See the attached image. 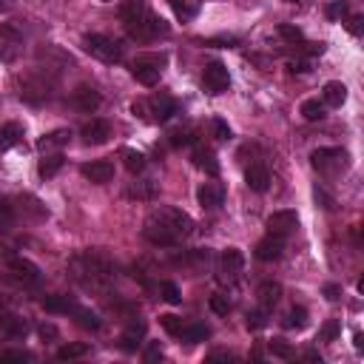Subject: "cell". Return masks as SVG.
<instances>
[{
    "mask_svg": "<svg viewBox=\"0 0 364 364\" xmlns=\"http://www.w3.org/2000/svg\"><path fill=\"white\" fill-rule=\"evenodd\" d=\"M71 267L77 271V279H83L86 284H106V282L114 279V271H117V265H114L100 251H86V254H80L77 259L71 262Z\"/></svg>",
    "mask_w": 364,
    "mask_h": 364,
    "instance_id": "6da1fadb",
    "label": "cell"
},
{
    "mask_svg": "<svg viewBox=\"0 0 364 364\" xmlns=\"http://www.w3.org/2000/svg\"><path fill=\"white\" fill-rule=\"evenodd\" d=\"M162 66H165V54H143V57H137V60L131 63V77L137 80L140 86L151 88V86L160 83Z\"/></svg>",
    "mask_w": 364,
    "mask_h": 364,
    "instance_id": "7a4b0ae2",
    "label": "cell"
},
{
    "mask_svg": "<svg viewBox=\"0 0 364 364\" xmlns=\"http://www.w3.org/2000/svg\"><path fill=\"white\" fill-rule=\"evenodd\" d=\"M83 49L103 63H120L123 60V46L117 40H111L108 34H86Z\"/></svg>",
    "mask_w": 364,
    "mask_h": 364,
    "instance_id": "3957f363",
    "label": "cell"
},
{
    "mask_svg": "<svg viewBox=\"0 0 364 364\" xmlns=\"http://www.w3.org/2000/svg\"><path fill=\"white\" fill-rule=\"evenodd\" d=\"M125 29H128V34L134 37V40H140V43L157 40V37H165L168 34V23L162 21L160 14H154V12H148L145 17H140L137 23H128Z\"/></svg>",
    "mask_w": 364,
    "mask_h": 364,
    "instance_id": "277c9868",
    "label": "cell"
},
{
    "mask_svg": "<svg viewBox=\"0 0 364 364\" xmlns=\"http://www.w3.org/2000/svg\"><path fill=\"white\" fill-rule=\"evenodd\" d=\"M23 51V34L14 23H0V63H14Z\"/></svg>",
    "mask_w": 364,
    "mask_h": 364,
    "instance_id": "5b68a950",
    "label": "cell"
},
{
    "mask_svg": "<svg viewBox=\"0 0 364 364\" xmlns=\"http://www.w3.org/2000/svg\"><path fill=\"white\" fill-rule=\"evenodd\" d=\"M154 217L160 222H165L168 231L174 234L177 239H182V236H188L191 231H194V219H191L185 210H180V208H160V210H154Z\"/></svg>",
    "mask_w": 364,
    "mask_h": 364,
    "instance_id": "8992f818",
    "label": "cell"
},
{
    "mask_svg": "<svg viewBox=\"0 0 364 364\" xmlns=\"http://www.w3.org/2000/svg\"><path fill=\"white\" fill-rule=\"evenodd\" d=\"M202 86L208 94H222V91H228V86H231V74H228V69L222 63L214 60L202 71Z\"/></svg>",
    "mask_w": 364,
    "mask_h": 364,
    "instance_id": "52a82bcc",
    "label": "cell"
},
{
    "mask_svg": "<svg viewBox=\"0 0 364 364\" xmlns=\"http://www.w3.org/2000/svg\"><path fill=\"white\" fill-rule=\"evenodd\" d=\"M311 162L319 171H339L348 165V151L344 148H316L311 154Z\"/></svg>",
    "mask_w": 364,
    "mask_h": 364,
    "instance_id": "ba28073f",
    "label": "cell"
},
{
    "mask_svg": "<svg viewBox=\"0 0 364 364\" xmlns=\"http://www.w3.org/2000/svg\"><path fill=\"white\" fill-rule=\"evenodd\" d=\"M143 236L151 242V245H157V247H171V245H177L180 239L168 231V225L165 222H160L154 214H151L148 219H145V228H143Z\"/></svg>",
    "mask_w": 364,
    "mask_h": 364,
    "instance_id": "9c48e42d",
    "label": "cell"
},
{
    "mask_svg": "<svg viewBox=\"0 0 364 364\" xmlns=\"http://www.w3.org/2000/svg\"><path fill=\"white\" fill-rule=\"evenodd\" d=\"M51 97V86H49V80H43V77H26L23 83H21V100H26V103H32V106H40V103H46Z\"/></svg>",
    "mask_w": 364,
    "mask_h": 364,
    "instance_id": "30bf717a",
    "label": "cell"
},
{
    "mask_svg": "<svg viewBox=\"0 0 364 364\" xmlns=\"http://www.w3.org/2000/svg\"><path fill=\"white\" fill-rule=\"evenodd\" d=\"M242 267H245V254L239 251V247H228V251H222V256H219V279L222 282L239 279Z\"/></svg>",
    "mask_w": 364,
    "mask_h": 364,
    "instance_id": "8fae6325",
    "label": "cell"
},
{
    "mask_svg": "<svg viewBox=\"0 0 364 364\" xmlns=\"http://www.w3.org/2000/svg\"><path fill=\"white\" fill-rule=\"evenodd\" d=\"M296 228H299V214H296V210H274V214L267 217V231L276 234V236L293 234Z\"/></svg>",
    "mask_w": 364,
    "mask_h": 364,
    "instance_id": "7c38bea8",
    "label": "cell"
},
{
    "mask_svg": "<svg viewBox=\"0 0 364 364\" xmlns=\"http://www.w3.org/2000/svg\"><path fill=\"white\" fill-rule=\"evenodd\" d=\"M80 174H83L88 182H94V185H106V182L114 180V162H108V160L86 162V165L80 168Z\"/></svg>",
    "mask_w": 364,
    "mask_h": 364,
    "instance_id": "4fadbf2b",
    "label": "cell"
},
{
    "mask_svg": "<svg viewBox=\"0 0 364 364\" xmlns=\"http://www.w3.org/2000/svg\"><path fill=\"white\" fill-rule=\"evenodd\" d=\"M71 103H74V108L83 111V114H94V111L100 108L103 97H100V91H97V88H91V86H80L77 91L71 94Z\"/></svg>",
    "mask_w": 364,
    "mask_h": 364,
    "instance_id": "5bb4252c",
    "label": "cell"
},
{
    "mask_svg": "<svg viewBox=\"0 0 364 364\" xmlns=\"http://www.w3.org/2000/svg\"><path fill=\"white\" fill-rule=\"evenodd\" d=\"M9 271L21 282H26V284H37V282H40V267H37L34 262H29V259H23V256H12L9 259Z\"/></svg>",
    "mask_w": 364,
    "mask_h": 364,
    "instance_id": "9a60e30c",
    "label": "cell"
},
{
    "mask_svg": "<svg viewBox=\"0 0 364 364\" xmlns=\"http://www.w3.org/2000/svg\"><path fill=\"white\" fill-rule=\"evenodd\" d=\"M69 140H71L69 128L49 131V134H43V137L37 140V151H40V154H54V151H60L63 145H69Z\"/></svg>",
    "mask_w": 364,
    "mask_h": 364,
    "instance_id": "2e32d148",
    "label": "cell"
},
{
    "mask_svg": "<svg viewBox=\"0 0 364 364\" xmlns=\"http://www.w3.org/2000/svg\"><path fill=\"white\" fill-rule=\"evenodd\" d=\"M80 137H83L88 145H103V143H108V137H111V125H108L106 120H91V123H86V125L80 128Z\"/></svg>",
    "mask_w": 364,
    "mask_h": 364,
    "instance_id": "e0dca14e",
    "label": "cell"
},
{
    "mask_svg": "<svg viewBox=\"0 0 364 364\" xmlns=\"http://www.w3.org/2000/svg\"><path fill=\"white\" fill-rule=\"evenodd\" d=\"M284 251V236H276V234H267L259 245H256V259L262 262H276Z\"/></svg>",
    "mask_w": 364,
    "mask_h": 364,
    "instance_id": "ac0fdd59",
    "label": "cell"
},
{
    "mask_svg": "<svg viewBox=\"0 0 364 364\" xmlns=\"http://www.w3.org/2000/svg\"><path fill=\"white\" fill-rule=\"evenodd\" d=\"M245 182L251 191H256V194H265V191L271 188V171H267L262 162H254L245 171Z\"/></svg>",
    "mask_w": 364,
    "mask_h": 364,
    "instance_id": "d6986e66",
    "label": "cell"
},
{
    "mask_svg": "<svg viewBox=\"0 0 364 364\" xmlns=\"http://www.w3.org/2000/svg\"><path fill=\"white\" fill-rule=\"evenodd\" d=\"M197 199H199L202 208L214 210V208H219V205L225 202V191H222V185H217V182H202V185L197 188Z\"/></svg>",
    "mask_w": 364,
    "mask_h": 364,
    "instance_id": "ffe728a7",
    "label": "cell"
},
{
    "mask_svg": "<svg viewBox=\"0 0 364 364\" xmlns=\"http://www.w3.org/2000/svg\"><path fill=\"white\" fill-rule=\"evenodd\" d=\"M256 299H259V304H262V311L267 313V311H274L276 304H279V299H282V284L279 282H262L259 284V291H256Z\"/></svg>",
    "mask_w": 364,
    "mask_h": 364,
    "instance_id": "44dd1931",
    "label": "cell"
},
{
    "mask_svg": "<svg viewBox=\"0 0 364 364\" xmlns=\"http://www.w3.org/2000/svg\"><path fill=\"white\" fill-rule=\"evenodd\" d=\"M344 100H348V86L339 83V80H330V83H324L321 88V103L324 106H330V108H341Z\"/></svg>",
    "mask_w": 364,
    "mask_h": 364,
    "instance_id": "7402d4cb",
    "label": "cell"
},
{
    "mask_svg": "<svg viewBox=\"0 0 364 364\" xmlns=\"http://www.w3.org/2000/svg\"><path fill=\"white\" fill-rule=\"evenodd\" d=\"M143 339H145V324L143 321H131L128 328H125V333L120 336V348L125 353H134L143 344Z\"/></svg>",
    "mask_w": 364,
    "mask_h": 364,
    "instance_id": "603a6c76",
    "label": "cell"
},
{
    "mask_svg": "<svg viewBox=\"0 0 364 364\" xmlns=\"http://www.w3.org/2000/svg\"><path fill=\"white\" fill-rule=\"evenodd\" d=\"M148 114H151V120H154V123H165L171 114H177V103L162 94V97H154L148 103Z\"/></svg>",
    "mask_w": 364,
    "mask_h": 364,
    "instance_id": "cb8c5ba5",
    "label": "cell"
},
{
    "mask_svg": "<svg viewBox=\"0 0 364 364\" xmlns=\"http://www.w3.org/2000/svg\"><path fill=\"white\" fill-rule=\"evenodd\" d=\"M151 9H148V0H123V6H120V17H123V23H137L140 17H145Z\"/></svg>",
    "mask_w": 364,
    "mask_h": 364,
    "instance_id": "d4e9b609",
    "label": "cell"
},
{
    "mask_svg": "<svg viewBox=\"0 0 364 364\" xmlns=\"http://www.w3.org/2000/svg\"><path fill=\"white\" fill-rule=\"evenodd\" d=\"M194 165L197 168H202L205 174H210V177H217L219 174V162H217V154L210 148H194Z\"/></svg>",
    "mask_w": 364,
    "mask_h": 364,
    "instance_id": "484cf974",
    "label": "cell"
},
{
    "mask_svg": "<svg viewBox=\"0 0 364 364\" xmlns=\"http://www.w3.org/2000/svg\"><path fill=\"white\" fill-rule=\"evenodd\" d=\"M23 140V125L21 123H6L0 125V151H9Z\"/></svg>",
    "mask_w": 364,
    "mask_h": 364,
    "instance_id": "4316f807",
    "label": "cell"
},
{
    "mask_svg": "<svg viewBox=\"0 0 364 364\" xmlns=\"http://www.w3.org/2000/svg\"><path fill=\"white\" fill-rule=\"evenodd\" d=\"M63 162H66V160H63L60 151H54V154H46V157L40 160V165H37V174H40L43 180H51L57 171L63 168Z\"/></svg>",
    "mask_w": 364,
    "mask_h": 364,
    "instance_id": "83f0119b",
    "label": "cell"
},
{
    "mask_svg": "<svg viewBox=\"0 0 364 364\" xmlns=\"http://www.w3.org/2000/svg\"><path fill=\"white\" fill-rule=\"evenodd\" d=\"M0 328H3V333H6L9 339H23V336L29 333V324H26V319H21V316H3Z\"/></svg>",
    "mask_w": 364,
    "mask_h": 364,
    "instance_id": "f1b7e54d",
    "label": "cell"
},
{
    "mask_svg": "<svg viewBox=\"0 0 364 364\" xmlns=\"http://www.w3.org/2000/svg\"><path fill=\"white\" fill-rule=\"evenodd\" d=\"M210 336V328L208 324H188V328H182L180 339L188 341V344H197V341H205Z\"/></svg>",
    "mask_w": 364,
    "mask_h": 364,
    "instance_id": "f546056e",
    "label": "cell"
},
{
    "mask_svg": "<svg viewBox=\"0 0 364 364\" xmlns=\"http://www.w3.org/2000/svg\"><path fill=\"white\" fill-rule=\"evenodd\" d=\"M324 106L321 100H304L302 103V117L308 120V123H319V120H324Z\"/></svg>",
    "mask_w": 364,
    "mask_h": 364,
    "instance_id": "4dcf8cb0",
    "label": "cell"
},
{
    "mask_svg": "<svg viewBox=\"0 0 364 364\" xmlns=\"http://www.w3.org/2000/svg\"><path fill=\"white\" fill-rule=\"evenodd\" d=\"M123 162H125V168L131 171V174H140V171L145 168V154L143 151H134V148H123Z\"/></svg>",
    "mask_w": 364,
    "mask_h": 364,
    "instance_id": "1f68e13d",
    "label": "cell"
},
{
    "mask_svg": "<svg viewBox=\"0 0 364 364\" xmlns=\"http://www.w3.org/2000/svg\"><path fill=\"white\" fill-rule=\"evenodd\" d=\"M43 308H46L49 313H71L74 304L69 302V296H46V299H43Z\"/></svg>",
    "mask_w": 364,
    "mask_h": 364,
    "instance_id": "d6a6232c",
    "label": "cell"
},
{
    "mask_svg": "<svg viewBox=\"0 0 364 364\" xmlns=\"http://www.w3.org/2000/svg\"><path fill=\"white\" fill-rule=\"evenodd\" d=\"M88 353V344H63L60 350H57V359L60 361H71V359H83Z\"/></svg>",
    "mask_w": 364,
    "mask_h": 364,
    "instance_id": "836d02e7",
    "label": "cell"
},
{
    "mask_svg": "<svg viewBox=\"0 0 364 364\" xmlns=\"http://www.w3.org/2000/svg\"><path fill=\"white\" fill-rule=\"evenodd\" d=\"M284 328H291V330L308 328V311H304V308H291V313H287V319H284Z\"/></svg>",
    "mask_w": 364,
    "mask_h": 364,
    "instance_id": "e575fe53",
    "label": "cell"
},
{
    "mask_svg": "<svg viewBox=\"0 0 364 364\" xmlns=\"http://www.w3.org/2000/svg\"><path fill=\"white\" fill-rule=\"evenodd\" d=\"M160 296H162L168 304H180V302H182V293H180L177 282H171V279L160 282Z\"/></svg>",
    "mask_w": 364,
    "mask_h": 364,
    "instance_id": "d590c367",
    "label": "cell"
},
{
    "mask_svg": "<svg viewBox=\"0 0 364 364\" xmlns=\"http://www.w3.org/2000/svg\"><path fill=\"white\" fill-rule=\"evenodd\" d=\"M71 313L77 316V321L83 324V328H88V330H100V324H103V321H100L97 313H91V311H86V308H74Z\"/></svg>",
    "mask_w": 364,
    "mask_h": 364,
    "instance_id": "8d00e7d4",
    "label": "cell"
},
{
    "mask_svg": "<svg viewBox=\"0 0 364 364\" xmlns=\"http://www.w3.org/2000/svg\"><path fill=\"white\" fill-rule=\"evenodd\" d=\"M12 222H14V205L12 199L0 197V231H9Z\"/></svg>",
    "mask_w": 364,
    "mask_h": 364,
    "instance_id": "74e56055",
    "label": "cell"
},
{
    "mask_svg": "<svg viewBox=\"0 0 364 364\" xmlns=\"http://www.w3.org/2000/svg\"><path fill=\"white\" fill-rule=\"evenodd\" d=\"M160 324H162V330L168 333V336H180L182 333V319L180 316H174V313H165V316H160Z\"/></svg>",
    "mask_w": 364,
    "mask_h": 364,
    "instance_id": "f35d334b",
    "label": "cell"
},
{
    "mask_svg": "<svg viewBox=\"0 0 364 364\" xmlns=\"http://www.w3.org/2000/svg\"><path fill=\"white\" fill-rule=\"evenodd\" d=\"M348 14H350L348 0H330V3H328V17H330V21H344Z\"/></svg>",
    "mask_w": 364,
    "mask_h": 364,
    "instance_id": "ab89813d",
    "label": "cell"
},
{
    "mask_svg": "<svg viewBox=\"0 0 364 364\" xmlns=\"http://www.w3.org/2000/svg\"><path fill=\"white\" fill-rule=\"evenodd\" d=\"M210 311L217 316H228L231 313V302H228V296H222V293H214L210 296Z\"/></svg>",
    "mask_w": 364,
    "mask_h": 364,
    "instance_id": "60d3db41",
    "label": "cell"
},
{
    "mask_svg": "<svg viewBox=\"0 0 364 364\" xmlns=\"http://www.w3.org/2000/svg\"><path fill=\"white\" fill-rule=\"evenodd\" d=\"M279 34L284 37L287 43H299L302 37H304V34H302V29H299V26H293V23H279Z\"/></svg>",
    "mask_w": 364,
    "mask_h": 364,
    "instance_id": "b9f144b4",
    "label": "cell"
},
{
    "mask_svg": "<svg viewBox=\"0 0 364 364\" xmlns=\"http://www.w3.org/2000/svg\"><path fill=\"white\" fill-rule=\"evenodd\" d=\"M154 191H157V182H154V180H145V182H137V185H134L131 194L140 197V199H148V197H154Z\"/></svg>",
    "mask_w": 364,
    "mask_h": 364,
    "instance_id": "7bdbcfd3",
    "label": "cell"
},
{
    "mask_svg": "<svg viewBox=\"0 0 364 364\" xmlns=\"http://www.w3.org/2000/svg\"><path fill=\"white\" fill-rule=\"evenodd\" d=\"M171 9H174L177 17H182V21H191V17L197 14V6H188L185 0H171Z\"/></svg>",
    "mask_w": 364,
    "mask_h": 364,
    "instance_id": "ee69618b",
    "label": "cell"
},
{
    "mask_svg": "<svg viewBox=\"0 0 364 364\" xmlns=\"http://www.w3.org/2000/svg\"><path fill=\"white\" fill-rule=\"evenodd\" d=\"M271 353L279 356V359H291V356H293V348H291V344H287L284 339H274V341H271Z\"/></svg>",
    "mask_w": 364,
    "mask_h": 364,
    "instance_id": "f6af8a7d",
    "label": "cell"
},
{
    "mask_svg": "<svg viewBox=\"0 0 364 364\" xmlns=\"http://www.w3.org/2000/svg\"><path fill=\"white\" fill-rule=\"evenodd\" d=\"M210 128H214V137H217V140H222V143H225V140H231V125H228L225 120L217 117L214 123H210Z\"/></svg>",
    "mask_w": 364,
    "mask_h": 364,
    "instance_id": "bcb514c9",
    "label": "cell"
},
{
    "mask_svg": "<svg viewBox=\"0 0 364 364\" xmlns=\"http://www.w3.org/2000/svg\"><path fill=\"white\" fill-rule=\"evenodd\" d=\"M245 324L251 330H262L265 328V311H251V313L245 316Z\"/></svg>",
    "mask_w": 364,
    "mask_h": 364,
    "instance_id": "7dc6e473",
    "label": "cell"
},
{
    "mask_svg": "<svg viewBox=\"0 0 364 364\" xmlns=\"http://www.w3.org/2000/svg\"><path fill=\"white\" fill-rule=\"evenodd\" d=\"M32 353L26 350H0V361H29Z\"/></svg>",
    "mask_w": 364,
    "mask_h": 364,
    "instance_id": "c3c4849f",
    "label": "cell"
},
{
    "mask_svg": "<svg viewBox=\"0 0 364 364\" xmlns=\"http://www.w3.org/2000/svg\"><path fill=\"white\" fill-rule=\"evenodd\" d=\"M148 364H154V361H160L162 359V348H160V341H151L148 348H145V356H143Z\"/></svg>",
    "mask_w": 364,
    "mask_h": 364,
    "instance_id": "681fc988",
    "label": "cell"
},
{
    "mask_svg": "<svg viewBox=\"0 0 364 364\" xmlns=\"http://www.w3.org/2000/svg\"><path fill=\"white\" fill-rule=\"evenodd\" d=\"M361 29H364V17H361V14H353L350 21H348V32L359 37V34H361Z\"/></svg>",
    "mask_w": 364,
    "mask_h": 364,
    "instance_id": "f907efd6",
    "label": "cell"
},
{
    "mask_svg": "<svg viewBox=\"0 0 364 364\" xmlns=\"http://www.w3.org/2000/svg\"><path fill=\"white\" fill-rule=\"evenodd\" d=\"M339 336V321H328V324H324V330H321V339L324 341H333Z\"/></svg>",
    "mask_w": 364,
    "mask_h": 364,
    "instance_id": "816d5d0a",
    "label": "cell"
},
{
    "mask_svg": "<svg viewBox=\"0 0 364 364\" xmlns=\"http://www.w3.org/2000/svg\"><path fill=\"white\" fill-rule=\"evenodd\" d=\"M236 37H214V40H205V46H236Z\"/></svg>",
    "mask_w": 364,
    "mask_h": 364,
    "instance_id": "f5cc1de1",
    "label": "cell"
},
{
    "mask_svg": "<svg viewBox=\"0 0 364 364\" xmlns=\"http://www.w3.org/2000/svg\"><path fill=\"white\" fill-rule=\"evenodd\" d=\"M191 140H194V137H191V131H177L174 137H171V143H174V145H188Z\"/></svg>",
    "mask_w": 364,
    "mask_h": 364,
    "instance_id": "db71d44e",
    "label": "cell"
},
{
    "mask_svg": "<svg viewBox=\"0 0 364 364\" xmlns=\"http://www.w3.org/2000/svg\"><path fill=\"white\" fill-rule=\"evenodd\" d=\"M324 296H328V302H336L341 296V287L339 284H324Z\"/></svg>",
    "mask_w": 364,
    "mask_h": 364,
    "instance_id": "11a10c76",
    "label": "cell"
},
{
    "mask_svg": "<svg viewBox=\"0 0 364 364\" xmlns=\"http://www.w3.org/2000/svg\"><path fill=\"white\" fill-rule=\"evenodd\" d=\"M231 359H234L231 353H210L208 356V361H231Z\"/></svg>",
    "mask_w": 364,
    "mask_h": 364,
    "instance_id": "9f6ffc18",
    "label": "cell"
},
{
    "mask_svg": "<svg viewBox=\"0 0 364 364\" xmlns=\"http://www.w3.org/2000/svg\"><path fill=\"white\" fill-rule=\"evenodd\" d=\"M40 336H43V339H46V336H49V339H54V336H57L54 324H43V328H40Z\"/></svg>",
    "mask_w": 364,
    "mask_h": 364,
    "instance_id": "6f0895ef",
    "label": "cell"
},
{
    "mask_svg": "<svg viewBox=\"0 0 364 364\" xmlns=\"http://www.w3.org/2000/svg\"><path fill=\"white\" fill-rule=\"evenodd\" d=\"M291 71H308V63L299 60V63H291Z\"/></svg>",
    "mask_w": 364,
    "mask_h": 364,
    "instance_id": "680465c9",
    "label": "cell"
},
{
    "mask_svg": "<svg viewBox=\"0 0 364 364\" xmlns=\"http://www.w3.org/2000/svg\"><path fill=\"white\" fill-rule=\"evenodd\" d=\"M304 359H308V361H319V364H321V356H319L316 350H311V353H304Z\"/></svg>",
    "mask_w": 364,
    "mask_h": 364,
    "instance_id": "91938a15",
    "label": "cell"
},
{
    "mask_svg": "<svg viewBox=\"0 0 364 364\" xmlns=\"http://www.w3.org/2000/svg\"><path fill=\"white\" fill-rule=\"evenodd\" d=\"M3 316H6V311H3V304H0V321H3Z\"/></svg>",
    "mask_w": 364,
    "mask_h": 364,
    "instance_id": "94428289",
    "label": "cell"
},
{
    "mask_svg": "<svg viewBox=\"0 0 364 364\" xmlns=\"http://www.w3.org/2000/svg\"><path fill=\"white\" fill-rule=\"evenodd\" d=\"M287 3H299V0H287Z\"/></svg>",
    "mask_w": 364,
    "mask_h": 364,
    "instance_id": "6125c7cd",
    "label": "cell"
},
{
    "mask_svg": "<svg viewBox=\"0 0 364 364\" xmlns=\"http://www.w3.org/2000/svg\"><path fill=\"white\" fill-rule=\"evenodd\" d=\"M103 3H108V0H103Z\"/></svg>",
    "mask_w": 364,
    "mask_h": 364,
    "instance_id": "be15d7a7",
    "label": "cell"
}]
</instances>
